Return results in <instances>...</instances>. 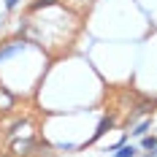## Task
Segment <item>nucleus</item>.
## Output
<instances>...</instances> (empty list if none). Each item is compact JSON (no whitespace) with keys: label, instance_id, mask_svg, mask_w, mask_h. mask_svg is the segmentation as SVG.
I'll list each match as a JSON object with an SVG mask.
<instances>
[{"label":"nucleus","instance_id":"3","mask_svg":"<svg viewBox=\"0 0 157 157\" xmlns=\"http://www.w3.org/2000/svg\"><path fill=\"white\" fill-rule=\"evenodd\" d=\"M111 127H114V114H109V117H103V119H100V125H98V130L92 133V138H87V144H95L98 138H103V136L109 133Z\"/></svg>","mask_w":157,"mask_h":157},{"label":"nucleus","instance_id":"8","mask_svg":"<svg viewBox=\"0 0 157 157\" xmlns=\"http://www.w3.org/2000/svg\"><path fill=\"white\" fill-rule=\"evenodd\" d=\"M19 3H22V0H6V8H8V11H14Z\"/></svg>","mask_w":157,"mask_h":157},{"label":"nucleus","instance_id":"6","mask_svg":"<svg viewBox=\"0 0 157 157\" xmlns=\"http://www.w3.org/2000/svg\"><path fill=\"white\" fill-rule=\"evenodd\" d=\"M57 0H35V3H30V14H35V11H41V8H49V6H54Z\"/></svg>","mask_w":157,"mask_h":157},{"label":"nucleus","instance_id":"2","mask_svg":"<svg viewBox=\"0 0 157 157\" xmlns=\"http://www.w3.org/2000/svg\"><path fill=\"white\" fill-rule=\"evenodd\" d=\"M30 149H35V141L33 138H25V141H11V157H27Z\"/></svg>","mask_w":157,"mask_h":157},{"label":"nucleus","instance_id":"7","mask_svg":"<svg viewBox=\"0 0 157 157\" xmlns=\"http://www.w3.org/2000/svg\"><path fill=\"white\" fill-rule=\"evenodd\" d=\"M141 146H144V149H152V152H155V149H157V136H144Z\"/></svg>","mask_w":157,"mask_h":157},{"label":"nucleus","instance_id":"4","mask_svg":"<svg viewBox=\"0 0 157 157\" xmlns=\"http://www.w3.org/2000/svg\"><path fill=\"white\" fill-rule=\"evenodd\" d=\"M114 157H136V146L133 144H122L114 149Z\"/></svg>","mask_w":157,"mask_h":157},{"label":"nucleus","instance_id":"1","mask_svg":"<svg viewBox=\"0 0 157 157\" xmlns=\"http://www.w3.org/2000/svg\"><path fill=\"white\" fill-rule=\"evenodd\" d=\"M30 46L25 38H14V41H6V44H0V65L8 63L11 57H16V54H22L25 49Z\"/></svg>","mask_w":157,"mask_h":157},{"label":"nucleus","instance_id":"5","mask_svg":"<svg viewBox=\"0 0 157 157\" xmlns=\"http://www.w3.org/2000/svg\"><path fill=\"white\" fill-rule=\"evenodd\" d=\"M149 127H152V119H144V122H138V125L133 127V130H130V133H133V136H138V138H144V136H146V130H149Z\"/></svg>","mask_w":157,"mask_h":157}]
</instances>
